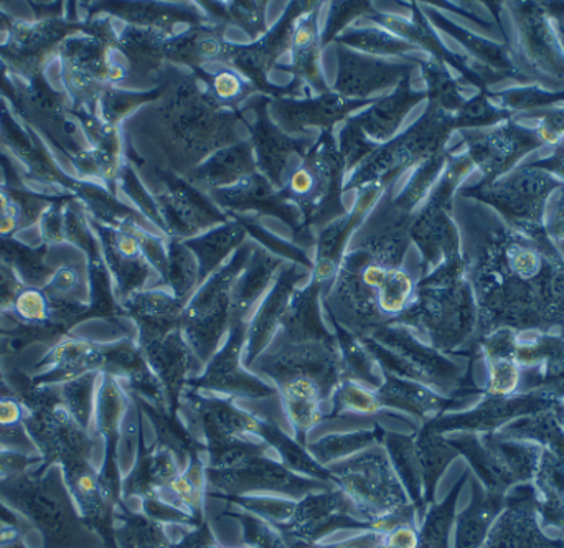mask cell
Segmentation results:
<instances>
[{
	"instance_id": "obj_1",
	"label": "cell",
	"mask_w": 564,
	"mask_h": 548,
	"mask_svg": "<svg viewBox=\"0 0 564 548\" xmlns=\"http://www.w3.org/2000/svg\"><path fill=\"white\" fill-rule=\"evenodd\" d=\"M330 484L347 496L361 523L375 533L416 524L417 511L394 471L383 444L327 466Z\"/></svg>"
},
{
	"instance_id": "obj_2",
	"label": "cell",
	"mask_w": 564,
	"mask_h": 548,
	"mask_svg": "<svg viewBox=\"0 0 564 548\" xmlns=\"http://www.w3.org/2000/svg\"><path fill=\"white\" fill-rule=\"evenodd\" d=\"M332 484L301 476L281 463L264 441L251 440L207 460L208 496H284L299 499Z\"/></svg>"
},
{
	"instance_id": "obj_3",
	"label": "cell",
	"mask_w": 564,
	"mask_h": 548,
	"mask_svg": "<svg viewBox=\"0 0 564 548\" xmlns=\"http://www.w3.org/2000/svg\"><path fill=\"white\" fill-rule=\"evenodd\" d=\"M247 261V254L240 251L230 264L202 282L184 309L181 331L202 364L214 357L221 339L234 325L235 292Z\"/></svg>"
},
{
	"instance_id": "obj_4",
	"label": "cell",
	"mask_w": 564,
	"mask_h": 548,
	"mask_svg": "<svg viewBox=\"0 0 564 548\" xmlns=\"http://www.w3.org/2000/svg\"><path fill=\"white\" fill-rule=\"evenodd\" d=\"M178 415L204 447L207 460L245 441L260 440L261 417L245 410L234 398L210 397L185 388Z\"/></svg>"
},
{
	"instance_id": "obj_5",
	"label": "cell",
	"mask_w": 564,
	"mask_h": 548,
	"mask_svg": "<svg viewBox=\"0 0 564 548\" xmlns=\"http://www.w3.org/2000/svg\"><path fill=\"white\" fill-rule=\"evenodd\" d=\"M248 368L271 378L276 385L291 378H307L321 385L328 401L344 378L335 337L332 341L281 344L276 351L264 352Z\"/></svg>"
},
{
	"instance_id": "obj_6",
	"label": "cell",
	"mask_w": 564,
	"mask_h": 548,
	"mask_svg": "<svg viewBox=\"0 0 564 548\" xmlns=\"http://www.w3.org/2000/svg\"><path fill=\"white\" fill-rule=\"evenodd\" d=\"M247 324L231 325L230 335L220 351L207 362V367L188 382L187 388L200 394L221 395L234 400H268L276 397V387L243 367Z\"/></svg>"
},
{
	"instance_id": "obj_7",
	"label": "cell",
	"mask_w": 564,
	"mask_h": 548,
	"mask_svg": "<svg viewBox=\"0 0 564 548\" xmlns=\"http://www.w3.org/2000/svg\"><path fill=\"white\" fill-rule=\"evenodd\" d=\"M368 529L357 511L337 487L314 491L294 501L288 523L281 527L291 542L301 546H317L328 534L337 529Z\"/></svg>"
},
{
	"instance_id": "obj_8",
	"label": "cell",
	"mask_w": 564,
	"mask_h": 548,
	"mask_svg": "<svg viewBox=\"0 0 564 548\" xmlns=\"http://www.w3.org/2000/svg\"><path fill=\"white\" fill-rule=\"evenodd\" d=\"M148 355L154 375L161 382L167 397L169 411L177 415L182 394L188 382L197 377L198 368L204 364L185 341L181 329L158 341L148 342Z\"/></svg>"
},
{
	"instance_id": "obj_9",
	"label": "cell",
	"mask_w": 564,
	"mask_h": 548,
	"mask_svg": "<svg viewBox=\"0 0 564 548\" xmlns=\"http://www.w3.org/2000/svg\"><path fill=\"white\" fill-rule=\"evenodd\" d=\"M301 273L297 270H289L282 273L274 288L258 308L253 321L247 329V347H245V365L250 367L260 355L264 354L268 345L273 341L274 334L281 327L282 315L291 302Z\"/></svg>"
},
{
	"instance_id": "obj_10",
	"label": "cell",
	"mask_w": 564,
	"mask_h": 548,
	"mask_svg": "<svg viewBox=\"0 0 564 548\" xmlns=\"http://www.w3.org/2000/svg\"><path fill=\"white\" fill-rule=\"evenodd\" d=\"M377 397L383 410L401 411L420 418L424 423L440 417L453 405L426 385L388 374H383Z\"/></svg>"
},
{
	"instance_id": "obj_11",
	"label": "cell",
	"mask_w": 564,
	"mask_h": 548,
	"mask_svg": "<svg viewBox=\"0 0 564 548\" xmlns=\"http://www.w3.org/2000/svg\"><path fill=\"white\" fill-rule=\"evenodd\" d=\"M182 466L172 451L159 444L151 453L142 454L134 473L126 481V493L141 501L161 497L167 493L172 481L181 474Z\"/></svg>"
},
{
	"instance_id": "obj_12",
	"label": "cell",
	"mask_w": 564,
	"mask_h": 548,
	"mask_svg": "<svg viewBox=\"0 0 564 548\" xmlns=\"http://www.w3.org/2000/svg\"><path fill=\"white\" fill-rule=\"evenodd\" d=\"M260 440L264 441L276 453L282 464L294 473L321 483L330 484L327 468L322 466L307 447L299 443L294 437L282 430L280 425L261 417Z\"/></svg>"
},
{
	"instance_id": "obj_13",
	"label": "cell",
	"mask_w": 564,
	"mask_h": 548,
	"mask_svg": "<svg viewBox=\"0 0 564 548\" xmlns=\"http://www.w3.org/2000/svg\"><path fill=\"white\" fill-rule=\"evenodd\" d=\"M414 448H416L417 466H420L421 483H423L424 504L433 501L436 493L437 481L443 476L451 461L457 456V451L447 443V438L431 430L423 425L414 433Z\"/></svg>"
},
{
	"instance_id": "obj_14",
	"label": "cell",
	"mask_w": 564,
	"mask_h": 548,
	"mask_svg": "<svg viewBox=\"0 0 564 548\" xmlns=\"http://www.w3.org/2000/svg\"><path fill=\"white\" fill-rule=\"evenodd\" d=\"M381 444L387 450L388 458L400 476L411 503L416 507L417 517H423L426 514V504H424L423 483H421L416 448H414V433L404 434L384 430Z\"/></svg>"
},
{
	"instance_id": "obj_15",
	"label": "cell",
	"mask_w": 564,
	"mask_h": 548,
	"mask_svg": "<svg viewBox=\"0 0 564 548\" xmlns=\"http://www.w3.org/2000/svg\"><path fill=\"white\" fill-rule=\"evenodd\" d=\"M167 493L171 494V497L164 501L184 511L198 524L204 523L205 497H207V456L198 454V456L191 458L181 474L172 481Z\"/></svg>"
},
{
	"instance_id": "obj_16",
	"label": "cell",
	"mask_w": 564,
	"mask_h": 548,
	"mask_svg": "<svg viewBox=\"0 0 564 548\" xmlns=\"http://www.w3.org/2000/svg\"><path fill=\"white\" fill-rule=\"evenodd\" d=\"M334 322L337 327L338 352H340L341 370H344V378L360 382L367 387L378 390L381 382H383V372L378 367L371 352L368 351L367 344L364 339H358V335L351 334L347 329L341 327L338 322Z\"/></svg>"
},
{
	"instance_id": "obj_17",
	"label": "cell",
	"mask_w": 564,
	"mask_h": 548,
	"mask_svg": "<svg viewBox=\"0 0 564 548\" xmlns=\"http://www.w3.org/2000/svg\"><path fill=\"white\" fill-rule=\"evenodd\" d=\"M383 434L384 428H381L380 425H375L370 430L325 434L315 443H307V450L322 466L327 468L345 458L354 456L373 444L381 443Z\"/></svg>"
},
{
	"instance_id": "obj_18",
	"label": "cell",
	"mask_w": 564,
	"mask_h": 548,
	"mask_svg": "<svg viewBox=\"0 0 564 548\" xmlns=\"http://www.w3.org/2000/svg\"><path fill=\"white\" fill-rule=\"evenodd\" d=\"M383 411L377 390L350 378H341L328 401L327 420L370 418Z\"/></svg>"
},
{
	"instance_id": "obj_19",
	"label": "cell",
	"mask_w": 564,
	"mask_h": 548,
	"mask_svg": "<svg viewBox=\"0 0 564 548\" xmlns=\"http://www.w3.org/2000/svg\"><path fill=\"white\" fill-rule=\"evenodd\" d=\"M128 410L129 401L126 391L119 387L115 378H106L99 388L93 413H95L96 428L108 443L115 444L118 440Z\"/></svg>"
},
{
	"instance_id": "obj_20",
	"label": "cell",
	"mask_w": 564,
	"mask_h": 548,
	"mask_svg": "<svg viewBox=\"0 0 564 548\" xmlns=\"http://www.w3.org/2000/svg\"><path fill=\"white\" fill-rule=\"evenodd\" d=\"M463 483L464 481H459L456 490L447 496L444 503L426 511L423 523L417 529V534H420L417 548H449V534L454 524V514H456L457 494H459Z\"/></svg>"
},
{
	"instance_id": "obj_21",
	"label": "cell",
	"mask_w": 564,
	"mask_h": 548,
	"mask_svg": "<svg viewBox=\"0 0 564 548\" xmlns=\"http://www.w3.org/2000/svg\"><path fill=\"white\" fill-rule=\"evenodd\" d=\"M169 281L172 294L185 304L194 296L195 288L200 282V265L187 248L174 247L167 265Z\"/></svg>"
},
{
	"instance_id": "obj_22",
	"label": "cell",
	"mask_w": 564,
	"mask_h": 548,
	"mask_svg": "<svg viewBox=\"0 0 564 548\" xmlns=\"http://www.w3.org/2000/svg\"><path fill=\"white\" fill-rule=\"evenodd\" d=\"M128 529L134 548H174L175 542L167 536L164 524L155 523L151 517L132 516Z\"/></svg>"
},
{
	"instance_id": "obj_23",
	"label": "cell",
	"mask_w": 564,
	"mask_h": 548,
	"mask_svg": "<svg viewBox=\"0 0 564 548\" xmlns=\"http://www.w3.org/2000/svg\"><path fill=\"white\" fill-rule=\"evenodd\" d=\"M13 311L22 321L36 324L48 318V301L39 289L25 288L13 299Z\"/></svg>"
},
{
	"instance_id": "obj_24",
	"label": "cell",
	"mask_w": 564,
	"mask_h": 548,
	"mask_svg": "<svg viewBox=\"0 0 564 548\" xmlns=\"http://www.w3.org/2000/svg\"><path fill=\"white\" fill-rule=\"evenodd\" d=\"M322 546V544H321ZM322 548H394L391 546L390 537L387 533H375V530H364L358 536L348 540H341L337 544H328Z\"/></svg>"
},
{
	"instance_id": "obj_25",
	"label": "cell",
	"mask_w": 564,
	"mask_h": 548,
	"mask_svg": "<svg viewBox=\"0 0 564 548\" xmlns=\"http://www.w3.org/2000/svg\"><path fill=\"white\" fill-rule=\"evenodd\" d=\"M517 382H519V374L516 367L510 362H499L492 370L489 388L492 394L506 395L517 387Z\"/></svg>"
},
{
	"instance_id": "obj_26",
	"label": "cell",
	"mask_w": 564,
	"mask_h": 548,
	"mask_svg": "<svg viewBox=\"0 0 564 548\" xmlns=\"http://www.w3.org/2000/svg\"><path fill=\"white\" fill-rule=\"evenodd\" d=\"M23 420L22 405L12 398H0V427L10 428Z\"/></svg>"
},
{
	"instance_id": "obj_27",
	"label": "cell",
	"mask_w": 564,
	"mask_h": 548,
	"mask_svg": "<svg viewBox=\"0 0 564 548\" xmlns=\"http://www.w3.org/2000/svg\"><path fill=\"white\" fill-rule=\"evenodd\" d=\"M513 268L522 276H533L539 271L540 260L533 251L516 248L512 258Z\"/></svg>"
},
{
	"instance_id": "obj_28",
	"label": "cell",
	"mask_w": 564,
	"mask_h": 548,
	"mask_svg": "<svg viewBox=\"0 0 564 548\" xmlns=\"http://www.w3.org/2000/svg\"><path fill=\"white\" fill-rule=\"evenodd\" d=\"M17 227V212L9 195L0 192V235H10Z\"/></svg>"
},
{
	"instance_id": "obj_29",
	"label": "cell",
	"mask_w": 564,
	"mask_h": 548,
	"mask_svg": "<svg viewBox=\"0 0 564 548\" xmlns=\"http://www.w3.org/2000/svg\"><path fill=\"white\" fill-rule=\"evenodd\" d=\"M215 86L218 88V95L220 96H234L235 93L238 92V82L234 78V76L228 75V73H224V75L218 76L217 82H215Z\"/></svg>"
},
{
	"instance_id": "obj_30",
	"label": "cell",
	"mask_w": 564,
	"mask_h": 548,
	"mask_svg": "<svg viewBox=\"0 0 564 548\" xmlns=\"http://www.w3.org/2000/svg\"><path fill=\"white\" fill-rule=\"evenodd\" d=\"M76 282H78V275L75 270L65 268L56 275L55 286L59 291H69V289L76 288Z\"/></svg>"
},
{
	"instance_id": "obj_31",
	"label": "cell",
	"mask_w": 564,
	"mask_h": 548,
	"mask_svg": "<svg viewBox=\"0 0 564 548\" xmlns=\"http://www.w3.org/2000/svg\"><path fill=\"white\" fill-rule=\"evenodd\" d=\"M540 136H542L543 141L546 142L558 141V135H556V132L550 131V129L546 128L540 129Z\"/></svg>"
},
{
	"instance_id": "obj_32",
	"label": "cell",
	"mask_w": 564,
	"mask_h": 548,
	"mask_svg": "<svg viewBox=\"0 0 564 548\" xmlns=\"http://www.w3.org/2000/svg\"><path fill=\"white\" fill-rule=\"evenodd\" d=\"M208 548H254V547L247 546V544H245L243 547H224V546H220V544H218V540H217V542H215L214 546L208 547Z\"/></svg>"
},
{
	"instance_id": "obj_33",
	"label": "cell",
	"mask_w": 564,
	"mask_h": 548,
	"mask_svg": "<svg viewBox=\"0 0 564 548\" xmlns=\"http://www.w3.org/2000/svg\"><path fill=\"white\" fill-rule=\"evenodd\" d=\"M299 548H322V546L317 544V546H299Z\"/></svg>"
}]
</instances>
